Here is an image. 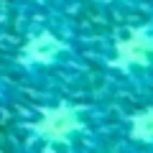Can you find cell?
Segmentation results:
<instances>
[{
	"label": "cell",
	"instance_id": "cell-6",
	"mask_svg": "<svg viewBox=\"0 0 153 153\" xmlns=\"http://www.w3.org/2000/svg\"><path fill=\"white\" fill-rule=\"evenodd\" d=\"M110 3H128V0H110Z\"/></svg>",
	"mask_w": 153,
	"mask_h": 153
},
{
	"label": "cell",
	"instance_id": "cell-3",
	"mask_svg": "<svg viewBox=\"0 0 153 153\" xmlns=\"http://www.w3.org/2000/svg\"><path fill=\"white\" fill-rule=\"evenodd\" d=\"M105 69L117 82L153 87V18L125 26L105 49Z\"/></svg>",
	"mask_w": 153,
	"mask_h": 153
},
{
	"label": "cell",
	"instance_id": "cell-2",
	"mask_svg": "<svg viewBox=\"0 0 153 153\" xmlns=\"http://www.w3.org/2000/svg\"><path fill=\"white\" fill-rule=\"evenodd\" d=\"M16 64L33 82L49 84L51 79L69 82L79 66L76 38L69 23L59 18H36L23 33Z\"/></svg>",
	"mask_w": 153,
	"mask_h": 153
},
{
	"label": "cell",
	"instance_id": "cell-4",
	"mask_svg": "<svg viewBox=\"0 0 153 153\" xmlns=\"http://www.w3.org/2000/svg\"><path fill=\"white\" fill-rule=\"evenodd\" d=\"M112 138L130 153H153V105L130 110L117 125H112Z\"/></svg>",
	"mask_w": 153,
	"mask_h": 153
},
{
	"label": "cell",
	"instance_id": "cell-5",
	"mask_svg": "<svg viewBox=\"0 0 153 153\" xmlns=\"http://www.w3.org/2000/svg\"><path fill=\"white\" fill-rule=\"evenodd\" d=\"M28 3H36V5H54V3H64V0H28Z\"/></svg>",
	"mask_w": 153,
	"mask_h": 153
},
{
	"label": "cell",
	"instance_id": "cell-1",
	"mask_svg": "<svg viewBox=\"0 0 153 153\" xmlns=\"http://www.w3.org/2000/svg\"><path fill=\"white\" fill-rule=\"evenodd\" d=\"M23 153H100L112 138L102 105L54 94L33 105L18 123Z\"/></svg>",
	"mask_w": 153,
	"mask_h": 153
}]
</instances>
